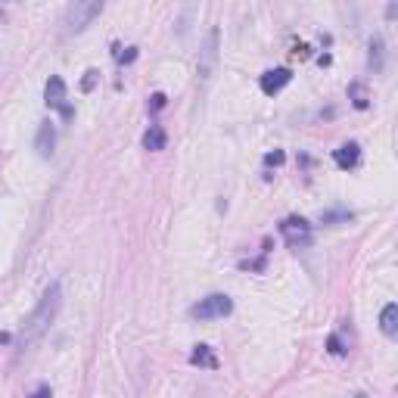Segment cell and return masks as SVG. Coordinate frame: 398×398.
I'll list each match as a JSON object with an SVG mask.
<instances>
[{"label": "cell", "instance_id": "obj_1", "mask_svg": "<svg viewBox=\"0 0 398 398\" xmlns=\"http://www.w3.org/2000/svg\"><path fill=\"white\" fill-rule=\"evenodd\" d=\"M60 305H62V289H60V284H50L47 289H44V296H41V302L34 305V311L25 317V324H22V343L28 345V343H34V339L44 333L50 324L56 321V314H60Z\"/></svg>", "mask_w": 398, "mask_h": 398}, {"label": "cell", "instance_id": "obj_2", "mask_svg": "<svg viewBox=\"0 0 398 398\" xmlns=\"http://www.w3.org/2000/svg\"><path fill=\"white\" fill-rule=\"evenodd\" d=\"M103 13V0H81V4H72L66 10V19H62V25H66V32H84L93 19Z\"/></svg>", "mask_w": 398, "mask_h": 398}, {"label": "cell", "instance_id": "obj_3", "mask_svg": "<svg viewBox=\"0 0 398 398\" xmlns=\"http://www.w3.org/2000/svg\"><path fill=\"white\" fill-rule=\"evenodd\" d=\"M230 311H234V299L224 293H212L190 308V317L193 321H218V317H227Z\"/></svg>", "mask_w": 398, "mask_h": 398}, {"label": "cell", "instance_id": "obj_4", "mask_svg": "<svg viewBox=\"0 0 398 398\" xmlns=\"http://www.w3.org/2000/svg\"><path fill=\"white\" fill-rule=\"evenodd\" d=\"M280 237L286 240L289 249H302V246L314 240V230H311V224L302 215H289V218L280 221Z\"/></svg>", "mask_w": 398, "mask_h": 398}, {"label": "cell", "instance_id": "obj_5", "mask_svg": "<svg viewBox=\"0 0 398 398\" xmlns=\"http://www.w3.org/2000/svg\"><path fill=\"white\" fill-rule=\"evenodd\" d=\"M44 103L50 106V110H56L62 115V119H72L75 115V110L69 106V93H66V81H62L60 75H50L47 78V88H44Z\"/></svg>", "mask_w": 398, "mask_h": 398}, {"label": "cell", "instance_id": "obj_6", "mask_svg": "<svg viewBox=\"0 0 398 398\" xmlns=\"http://www.w3.org/2000/svg\"><path fill=\"white\" fill-rule=\"evenodd\" d=\"M293 81V69H267L262 78H258V88H262L265 97H274V93H280L286 88V84Z\"/></svg>", "mask_w": 398, "mask_h": 398}, {"label": "cell", "instance_id": "obj_7", "mask_svg": "<svg viewBox=\"0 0 398 398\" xmlns=\"http://www.w3.org/2000/svg\"><path fill=\"white\" fill-rule=\"evenodd\" d=\"M215 60H218V28H212L206 38V47H202V60H199V75H202V84L212 78V69H215Z\"/></svg>", "mask_w": 398, "mask_h": 398}, {"label": "cell", "instance_id": "obj_8", "mask_svg": "<svg viewBox=\"0 0 398 398\" xmlns=\"http://www.w3.org/2000/svg\"><path fill=\"white\" fill-rule=\"evenodd\" d=\"M34 150L41 159H50L56 150V125L53 121H41L38 125V137H34Z\"/></svg>", "mask_w": 398, "mask_h": 398}, {"label": "cell", "instance_id": "obj_9", "mask_svg": "<svg viewBox=\"0 0 398 398\" xmlns=\"http://www.w3.org/2000/svg\"><path fill=\"white\" fill-rule=\"evenodd\" d=\"M333 162H336V168H343V171H349V168H358V162H361V147L358 143H343L339 150H333Z\"/></svg>", "mask_w": 398, "mask_h": 398}, {"label": "cell", "instance_id": "obj_10", "mask_svg": "<svg viewBox=\"0 0 398 398\" xmlns=\"http://www.w3.org/2000/svg\"><path fill=\"white\" fill-rule=\"evenodd\" d=\"M190 364H193V367H206V371H218V358H215V349H212V345H206V343L193 345Z\"/></svg>", "mask_w": 398, "mask_h": 398}, {"label": "cell", "instance_id": "obj_11", "mask_svg": "<svg viewBox=\"0 0 398 398\" xmlns=\"http://www.w3.org/2000/svg\"><path fill=\"white\" fill-rule=\"evenodd\" d=\"M143 147H147L150 153H159V150L168 147V134H165L159 125H150L147 134H143Z\"/></svg>", "mask_w": 398, "mask_h": 398}, {"label": "cell", "instance_id": "obj_12", "mask_svg": "<svg viewBox=\"0 0 398 398\" xmlns=\"http://www.w3.org/2000/svg\"><path fill=\"white\" fill-rule=\"evenodd\" d=\"M380 330L386 333V336H395V333H398V305H395V302H389V305L383 308V314H380Z\"/></svg>", "mask_w": 398, "mask_h": 398}, {"label": "cell", "instance_id": "obj_13", "mask_svg": "<svg viewBox=\"0 0 398 398\" xmlns=\"http://www.w3.org/2000/svg\"><path fill=\"white\" fill-rule=\"evenodd\" d=\"M349 100H352L354 110H367V106H371V93H367V84H361V81L349 84Z\"/></svg>", "mask_w": 398, "mask_h": 398}, {"label": "cell", "instance_id": "obj_14", "mask_svg": "<svg viewBox=\"0 0 398 398\" xmlns=\"http://www.w3.org/2000/svg\"><path fill=\"white\" fill-rule=\"evenodd\" d=\"M352 218H354V215L345 212V208H336V212H324V215H321L324 224H349Z\"/></svg>", "mask_w": 398, "mask_h": 398}, {"label": "cell", "instance_id": "obj_15", "mask_svg": "<svg viewBox=\"0 0 398 398\" xmlns=\"http://www.w3.org/2000/svg\"><path fill=\"white\" fill-rule=\"evenodd\" d=\"M371 66H373V72L383 69V41L380 38L371 41Z\"/></svg>", "mask_w": 398, "mask_h": 398}, {"label": "cell", "instance_id": "obj_16", "mask_svg": "<svg viewBox=\"0 0 398 398\" xmlns=\"http://www.w3.org/2000/svg\"><path fill=\"white\" fill-rule=\"evenodd\" d=\"M115 60L121 62V66H128V62L137 60V47H128V53H121V47H115Z\"/></svg>", "mask_w": 398, "mask_h": 398}, {"label": "cell", "instance_id": "obj_17", "mask_svg": "<svg viewBox=\"0 0 398 398\" xmlns=\"http://www.w3.org/2000/svg\"><path fill=\"white\" fill-rule=\"evenodd\" d=\"M284 150H274V153H267L265 156V165H274V168H277V165H284Z\"/></svg>", "mask_w": 398, "mask_h": 398}, {"label": "cell", "instance_id": "obj_18", "mask_svg": "<svg viewBox=\"0 0 398 398\" xmlns=\"http://www.w3.org/2000/svg\"><path fill=\"white\" fill-rule=\"evenodd\" d=\"M93 84H97V69H88V72H84L81 91H93Z\"/></svg>", "mask_w": 398, "mask_h": 398}, {"label": "cell", "instance_id": "obj_19", "mask_svg": "<svg viewBox=\"0 0 398 398\" xmlns=\"http://www.w3.org/2000/svg\"><path fill=\"white\" fill-rule=\"evenodd\" d=\"M327 349H330L333 354H345V345H343V339H339V336H330V339H327Z\"/></svg>", "mask_w": 398, "mask_h": 398}, {"label": "cell", "instance_id": "obj_20", "mask_svg": "<svg viewBox=\"0 0 398 398\" xmlns=\"http://www.w3.org/2000/svg\"><path fill=\"white\" fill-rule=\"evenodd\" d=\"M165 106V93H153V97H150V112H159Z\"/></svg>", "mask_w": 398, "mask_h": 398}, {"label": "cell", "instance_id": "obj_21", "mask_svg": "<svg viewBox=\"0 0 398 398\" xmlns=\"http://www.w3.org/2000/svg\"><path fill=\"white\" fill-rule=\"evenodd\" d=\"M32 398H53V392H50V386H38Z\"/></svg>", "mask_w": 398, "mask_h": 398}, {"label": "cell", "instance_id": "obj_22", "mask_svg": "<svg viewBox=\"0 0 398 398\" xmlns=\"http://www.w3.org/2000/svg\"><path fill=\"white\" fill-rule=\"evenodd\" d=\"M354 398H367V395H354Z\"/></svg>", "mask_w": 398, "mask_h": 398}]
</instances>
